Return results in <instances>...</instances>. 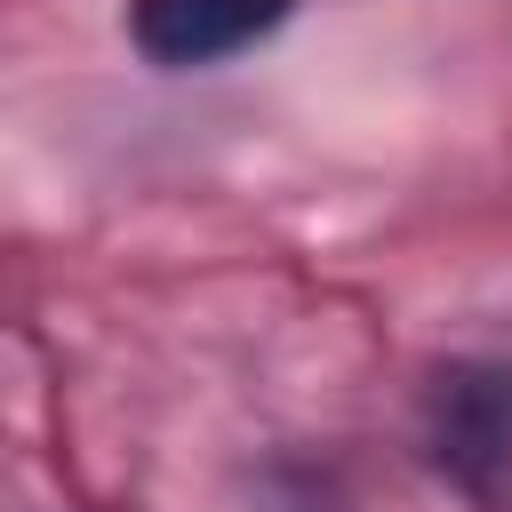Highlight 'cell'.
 Returning <instances> with one entry per match:
<instances>
[{"mask_svg":"<svg viewBox=\"0 0 512 512\" xmlns=\"http://www.w3.org/2000/svg\"><path fill=\"white\" fill-rule=\"evenodd\" d=\"M296 0H128V40L168 64V72H192V64H224L240 48H256Z\"/></svg>","mask_w":512,"mask_h":512,"instance_id":"1","label":"cell"}]
</instances>
